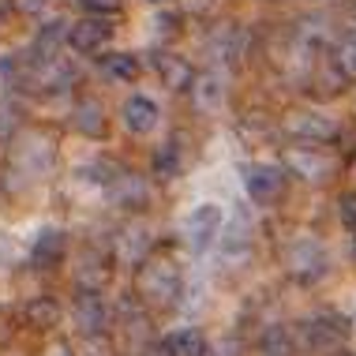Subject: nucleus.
I'll return each instance as SVG.
<instances>
[{
	"label": "nucleus",
	"instance_id": "nucleus-1",
	"mask_svg": "<svg viewBox=\"0 0 356 356\" xmlns=\"http://www.w3.org/2000/svg\"><path fill=\"white\" fill-rule=\"evenodd\" d=\"M180 289H184V282H180V266L172 263V259L150 255V259H143V263H139V270H136V296L147 307L165 312V307H172L180 300Z\"/></svg>",
	"mask_w": 356,
	"mask_h": 356
},
{
	"label": "nucleus",
	"instance_id": "nucleus-2",
	"mask_svg": "<svg viewBox=\"0 0 356 356\" xmlns=\"http://www.w3.org/2000/svg\"><path fill=\"white\" fill-rule=\"evenodd\" d=\"M304 341L315 353H338V345L349 341V319L334 315V312L315 315L312 323H304Z\"/></svg>",
	"mask_w": 356,
	"mask_h": 356
},
{
	"label": "nucleus",
	"instance_id": "nucleus-3",
	"mask_svg": "<svg viewBox=\"0 0 356 356\" xmlns=\"http://www.w3.org/2000/svg\"><path fill=\"white\" fill-rule=\"evenodd\" d=\"M285 266H289V274L296 277V282H304V285H312V282H319V277L326 274V252H323V244L319 240H296L293 248H289V255H285Z\"/></svg>",
	"mask_w": 356,
	"mask_h": 356
},
{
	"label": "nucleus",
	"instance_id": "nucleus-4",
	"mask_svg": "<svg viewBox=\"0 0 356 356\" xmlns=\"http://www.w3.org/2000/svg\"><path fill=\"white\" fill-rule=\"evenodd\" d=\"M285 165L293 177H300V180H330V172H334V158L330 154H323L315 143H307V147H289L285 150Z\"/></svg>",
	"mask_w": 356,
	"mask_h": 356
},
{
	"label": "nucleus",
	"instance_id": "nucleus-5",
	"mask_svg": "<svg viewBox=\"0 0 356 356\" xmlns=\"http://www.w3.org/2000/svg\"><path fill=\"white\" fill-rule=\"evenodd\" d=\"M244 184H248V195H252L259 207H270L285 191V172L277 165H270V161H255V165H248V172H244Z\"/></svg>",
	"mask_w": 356,
	"mask_h": 356
},
{
	"label": "nucleus",
	"instance_id": "nucleus-6",
	"mask_svg": "<svg viewBox=\"0 0 356 356\" xmlns=\"http://www.w3.org/2000/svg\"><path fill=\"white\" fill-rule=\"evenodd\" d=\"M285 131L296 136L300 143H330V139H338V124H334L330 117H323V113H293V117L285 120Z\"/></svg>",
	"mask_w": 356,
	"mask_h": 356
},
{
	"label": "nucleus",
	"instance_id": "nucleus-7",
	"mask_svg": "<svg viewBox=\"0 0 356 356\" xmlns=\"http://www.w3.org/2000/svg\"><path fill=\"white\" fill-rule=\"evenodd\" d=\"M75 312V323H79L83 334H105V326H109V307H105V300L98 296V289H83L79 296H75L72 304Z\"/></svg>",
	"mask_w": 356,
	"mask_h": 356
},
{
	"label": "nucleus",
	"instance_id": "nucleus-8",
	"mask_svg": "<svg viewBox=\"0 0 356 356\" xmlns=\"http://www.w3.org/2000/svg\"><path fill=\"white\" fill-rule=\"evenodd\" d=\"M109 38H113V26L105 23L102 15H90V19H83V23L72 26L68 42H72L75 53H98V49H105Z\"/></svg>",
	"mask_w": 356,
	"mask_h": 356
},
{
	"label": "nucleus",
	"instance_id": "nucleus-9",
	"mask_svg": "<svg viewBox=\"0 0 356 356\" xmlns=\"http://www.w3.org/2000/svg\"><path fill=\"white\" fill-rule=\"evenodd\" d=\"M218 229H221V207H214V203H203L188 214V236L195 248H207L218 236Z\"/></svg>",
	"mask_w": 356,
	"mask_h": 356
},
{
	"label": "nucleus",
	"instance_id": "nucleus-10",
	"mask_svg": "<svg viewBox=\"0 0 356 356\" xmlns=\"http://www.w3.org/2000/svg\"><path fill=\"white\" fill-rule=\"evenodd\" d=\"M154 72L161 75V83H165L169 90H191V83H195L191 64L184 60V56H172V53H158V56H154Z\"/></svg>",
	"mask_w": 356,
	"mask_h": 356
},
{
	"label": "nucleus",
	"instance_id": "nucleus-11",
	"mask_svg": "<svg viewBox=\"0 0 356 356\" xmlns=\"http://www.w3.org/2000/svg\"><path fill=\"white\" fill-rule=\"evenodd\" d=\"M64 252H68V236L60 233V229H45V233H38L34 240V266H60Z\"/></svg>",
	"mask_w": 356,
	"mask_h": 356
},
{
	"label": "nucleus",
	"instance_id": "nucleus-12",
	"mask_svg": "<svg viewBox=\"0 0 356 356\" xmlns=\"http://www.w3.org/2000/svg\"><path fill=\"white\" fill-rule=\"evenodd\" d=\"M154 124H158V105L150 98H128L124 102V128L128 131H150Z\"/></svg>",
	"mask_w": 356,
	"mask_h": 356
},
{
	"label": "nucleus",
	"instance_id": "nucleus-13",
	"mask_svg": "<svg viewBox=\"0 0 356 356\" xmlns=\"http://www.w3.org/2000/svg\"><path fill=\"white\" fill-rule=\"evenodd\" d=\"M147 184H143L139 177H131V172H120L117 180H113V199H117L120 207H131V210H139V207H147Z\"/></svg>",
	"mask_w": 356,
	"mask_h": 356
},
{
	"label": "nucleus",
	"instance_id": "nucleus-14",
	"mask_svg": "<svg viewBox=\"0 0 356 356\" xmlns=\"http://www.w3.org/2000/svg\"><path fill=\"white\" fill-rule=\"evenodd\" d=\"M26 326H34V330H53L56 323H60V304L49 300V296H38V300L26 304Z\"/></svg>",
	"mask_w": 356,
	"mask_h": 356
},
{
	"label": "nucleus",
	"instance_id": "nucleus-15",
	"mask_svg": "<svg viewBox=\"0 0 356 356\" xmlns=\"http://www.w3.org/2000/svg\"><path fill=\"white\" fill-rule=\"evenodd\" d=\"M169 349V356H207V341L199 330H177L161 341Z\"/></svg>",
	"mask_w": 356,
	"mask_h": 356
},
{
	"label": "nucleus",
	"instance_id": "nucleus-16",
	"mask_svg": "<svg viewBox=\"0 0 356 356\" xmlns=\"http://www.w3.org/2000/svg\"><path fill=\"white\" fill-rule=\"evenodd\" d=\"M191 98H195L199 109H218L221 102V79L218 75H195V83H191Z\"/></svg>",
	"mask_w": 356,
	"mask_h": 356
},
{
	"label": "nucleus",
	"instance_id": "nucleus-17",
	"mask_svg": "<svg viewBox=\"0 0 356 356\" xmlns=\"http://www.w3.org/2000/svg\"><path fill=\"white\" fill-rule=\"evenodd\" d=\"M68 26L56 19V23H49V26H42V34H38V42H34V56H42V60H49V56L60 49V42H68Z\"/></svg>",
	"mask_w": 356,
	"mask_h": 356
},
{
	"label": "nucleus",
	"instance_id": "nucleus-18",
	"mask_svg": "<svg viewBox=\"0 0 356 356\" xmlns=\"http://www.w3.org/2000/svg\"><path fill=\"white\" fill-rule=\"evenodd\" d=\"M259 349H263V356H293L296 341L285 326H270V330L263 334V341H259Z\"/></svg>",
	"mask_w": 356,
	"mask_h": 356
},
{
	"label": "nucleus",
	"instance_id": "nucleus-19",
	"mask_svg": "<svg viewBox=\"0 0 356 356\" xmlns=\"http://www.w3.org/2000/svg\"><path fill=\"white\" fill-rule=\"evenodd\" d=\"M75 128H79L83 136H102V128H105L102 105L98 102H79L75 105Z\"/></svg>",
	"mask_w": 356,
	"mask_h": 356
},
{
	"label": "nucleus",
	"instance_id": "nucleus-20",
	"mask_svg": "<svg viewBox=\"0 0 356 356\" xmlns=\"http://www.w3.org/2000/svg\"><path fill=\"white\" fill-rule=\"evenodd\" d=\"M105 72L120 83H136L139 79V60L131 53H113V56H105Z\"/></svg>",
	"mask_w": 356,
	"mask_h": 356
},
{
	"label": "nucleus",
	"instance_id": "nucleus-21",
	"mask_svg": "<svg viewBox=\"0 0 356 356\" xmlns=\"http://www.w3.org/2000/svg\"><path fill=\"white\" fill-rule=\"evenodd\" d=\"M334 64L341 68L345 79H356V31H349L338 42V49H334Z\"/></svg>",
	"mask_w": 356,
	"mask_h": 356
},
{
	"label": "nucleus",
	"instance_id": "nucleus-22",
	"mask_svg": "<svg viewBox=\"0 0 356 356\" xmlns=\"http://www.w3.org/2000/svg\"><path fill=\"white\" fill-rule=\"evenodd\" d=\"M177 169H180V158H177V150H172V147H165L158 158H154V172H158L161 180L177 177Z\"/></svg>",
	"mask_w": 356,
	"mask_h": 356
},
{
	"label": "nucleus",
	"instance_id": "nucleus-23",
	"mask_svg": "<svg viewBox=\"0 0 356 356\" xmlns=\"http://www.w3.org/2000/svg\"><path fill=\"white\" fill-rule=\"evenodd\" d=\"M79 8H86L90 15H109L120 8V0H79Z\"/></svg>",
	"mask_w": 356,
	"mask_h": 356
},
{
	"label": "nucleus",
	"instance_id": "nucleus-24",
	"mask_svg": "<svg viewBox=\"0 0 356 356\" xmlns=\"http://www.w3.org/2000/svg\"><path fill=\"white\" fill-rule=\"evenodd\" d=\"M341 221H345V229H349L353 240H356V199L353 195L341 199Z\"/></svg>",
	"mask_w": 356,
	"mask_h": 356
},
{
	"label": "nucleus",
	"instance_id": "nucleus-25",
	"mask_svg": "<svg viewBox=\"0 0 356 356\" xmlns=\"http://www.w3.org/2000/svg\"><path fill=\"white\" fill-rule=\"evenodd\" d=\"M45 4H49V0H12V8L19 15H38Z\"/></svg>",
	"mask_w": 356,
	"mask_h": 356
},
{
	"label": "nucleus",
	"instance_id": "nucleus-26",
	"mask_svg": "<svg viewBox=\"0 0 356 356\" xmlns=\"http://www.w3.org/2000/svg\"><path fill=\"white\" fill-rule=\"evenodd\" d=\"M214 356H240V341H233V338L221 341L218 349H214Z\"/></svg>",
	"mask_w": 356,
	"mask_h": 356
},
{
	"label": "nucleus",
	"instance_id": "nucleus-27",
	"mask_svg": "<svg viewBox=\"0 0 356 356\" xmlns=\"http://www.w3.org/2000/svg\"><path fill=\"white\" fill-rule=\"evenodd\" d=\"M45 356H75V353H72V345L56 341V345H49V349H45Z\"/></svg>",
	"mask_w": 356,
	"mask_h": 356
},
{
	"label": "nucleus",
	"instance_id": "nucleus-28",
	"mask_svg": "<svg viewBox=\"0 0 356 356\" xmlns=\"http://www.w3.org/2000/svg\"><path fill=\"white\" fill-rule=\"evenodd\" d=\"M131 356H169V349H165V345H154V349H139Z\"/></svg>",
	"mask_w": 356,
	"mask_h": 356
},
{
	"label": "nucleus",
	"instance_id": "nucleus-29",
	"mask_svg": "<svg viewBox=\"0 0 356 356\" xmlns=\"http://www.w3.org/2000/svg\"><path fill=\"white\" fill-rule=\"evenodd\" d=\"M0 23H4V4H0Z\"/></svg>",
	"mask_w": 356,
	"mask_h": 356
},
{
	"label": "nucleus",
	"instance_id": "nucleus-30",
	"mask_svg": "<svg viewBox=\"0 0 356 356\" xmlns=\"http://www.w3.org/2000/svg\"><path fill=\"white\" fill-rule=\"evenodd\" d=\"M334 356H356V353H334Z\"/></svg>",
	"mask_w": 356,
	"mask_h": 356
},
{
	"label": "nucleus",
	"instance_id": "nucleus-31",
	"mask_svg": "<svg viewBox=\"0 0 356 356\" xmlns=\"http://www.w3.org/2000/svg\"><path fill=\"white\" fill-rule=\"evenodd\" d=\"M0 338H4V326H0Z\"/></svg>",
	"mask_w": 356,
	"mask_h": 356
}]
</instances>
